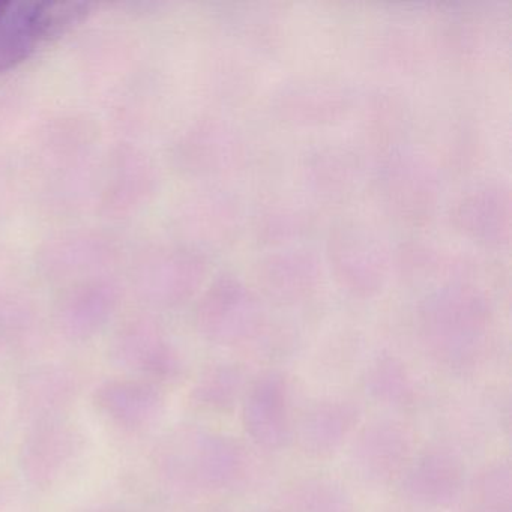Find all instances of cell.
I'll return each instance as SVG.
<instances>
[{
  "instance_id": "6da1fadb",
  "label": "cell",
  "mask_w": 512,
  "mask_h": 512,
  "mask_svg": "<svg viewBox=\"0 0 512 512\" xmlns=\"http://www.w3.org/2000/svg\"><path fill=\"white\" fill-rule=\"evenodd\" d=\"M371 184L383 211L398 223L424 226L439 208L436 167L424 154L407 146H389L383 151L374 166Z\"/></svg>"
},
{
  "instance_id": "7a4b0ae2",
  "label": "cell",
  "mask_w": 512,
  "mask_h": 512,
  "mask_svg": "<svg viewBox=\"0 0 512 512\" xmlns=\"http://www.w3.org/2000/svg\"><path fill=\"white\" fill-rule=\"evenodd\" d=\"M88 13L83 2L0 0V73L25 62L40 44L67 34Z\"/></svg>"
},
{
  "instance_id": "3957f363",
  "label": "cell",
  "mask_w": 512,
  "mask_h": 512,
  "mask_svg": "<svg viewBox=\"0 0 512 512\" xmlns=\"http://www.w3.org/2000/svg\"><path fill=\"white\" fill-rule=\"evenodd\" d=\"M326 265L338 286L373 296L388 283L392 254L379 233L361 220H343L329 230Z\"/></svg>"
},
{
  "instance_id": "277c9868",
  "label": "cell",
  "mask_w": 512,
  "mask_h": 512,
  "mask_svg": "<svg viewBox=\"0 0 512 512\" xmlns=\"http://www.w3.org/2000/svg\"><path fill=\"white\" fill-rule=\"evenodd\" d=\"M352 89L328 77H295L275 89L274 115L295 127H328L340 124L352 112Z\"/></svg>"
},
{
  "instance_id": "5b68a950",
  "label": "cell",
  "mask_w": 512,
  "mask_h": 512,
  "mask_svg": "<svg viewBox=\"0 0 512 512\" xmlns=\"http://www.w3.org/2000/svg\"><path fill=\"white\" fill-rule=\"evenodd\" d=\"M446 215L463 238L484 247H502L511 238V188L500 181L470 185L451 200Z\"/></svg>"
},
{
  "instance_id": "8992f818",
  "label": "cell",
  "mask_w": 512,
  "mask_h": 512,
  "mask_svg": "<svg viewBox=\"0 0 512 512\" xmlns=\"http://www.w3.org/2000/svg\"><path fill=\"white\" fill-rule=\"evenodd\" d=\"M301 175L305 188L317 199H346L361 181L362 158L346 143H316L302 154Z\"/></svg>"
},
{
  "instance_id": "52a82bcc",
  "label": "cell",
  "mask_w": 512,
  "mask_h": 512,
  "mask_svg": "<svg viewBox=\"0 0 512 512\" xmlns=\"http://www.w3.org/2000/svg\"><path fill=\"white\" fill-rule=\"evenodd\" d=\"M322 277V259L308 247L277 248L256 265L257 283L278 299L304 298L319 287Z\"/></svg>"
},
{
  "instance_id": "ba28073f",
  "label": "cell",
  "mask_w": 512,
  "mask_h": 512,
  "mask_svg": "<svg viewBox=\"0 0 512 512\" xmlns=\"http://www.w3.org/2000/svg\"><path fill=\"white\" fill-rule=\"evenodd\" d=\"M398 274L413 283H449V281H475L472 274V260L454 256L451 251L442 250L437 245L422 239L401 242L392 257Z\"/></svg>"
},
{
  "instance_id": "9c48e42d",
  "label": "cell",
  "mask_w": 512,
  "mask_h": 512,
  "mask_svg": "<svg viewBox=\"0 0 512 512\" xmlns=\"http://www.w3.org/2000/svg\"><path fill=\"white\" fill-rule=\"evenodd\" d=\"M313 227V211L289 197H272L257 206L253 215L254 236L269 247H289L307 236Z\"/></svg>"
},
{
  "instance_id": "30bf717a",
  "label": "cell",
  "mask_w": 512,
  "mask_h": 512,
  "mask_svg": "<svg viewBox=\"0 0 512 512\" xmlns=\"http://www.w3.org/2000/svg\"><path fill=\"white\" fill-rule=\"evenodd\" d=\"M143 389L137 383H119L109 385L103 392L101 404L106 407L112 418L121 422L140 421V392Z\"/></svg>"
}]
</instances>
